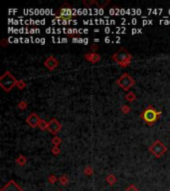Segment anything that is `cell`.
Wrapping results in <instances>:
<instances>
[{
    "mask_svg": "<svg viewBox=\"0 0 170 191\" xmlns=\"http://www.w3.org/2000/svg\"><path fill=\"white\" fill-rule=\"evenodd\" d=\"M27 122H28V124L30 125V127H37V125H39V124H40V122H41V119H39V117L37 116L36 114H29V117H27Z\"/></svg>",
    "mask_w": 170,
    "mask_h": 191,
    "instance_id": "ba28073f",
    "label": "cell"
},
{
    "mask_svg": "<svg viewBox=\"0 0 170 191\" xmlns=\"http://www.w3.org/2000/svg\"><path fill=\"white\" fill-rule=\"evenodd\" d=\"M44 64H45V67L48 68L49 70H54L55 68L58 66V61H57L54 57H49Z\"/></svg>",
    "mask_w": 170,
    "mask_h": 191,
    "instance_id": "9c48e42d",
    "label": "cell"
},
{
    "mask_svg": "<svg viewBox=\"0 0 170 191\" xmlns=\"http://www.w3.org/2000/svg\"><path fill=\"white\" fill-rule=\"evenodd\" d=\"M16 162L19 165H24L25 164V162H26V158H25V156H23V155H20L19 157H18V159H16Z\"/></svg>",
    "mask_w": 170,
    "mask_h": 191,
    "instance_id": "7c38bea8",
    "label": "cell"
},
{
    "mask_svg": "<svg viewBox=\"0 0 170 191\" xmlns=\"http://www.w3.org/2000/svg\"><path fill=\"white\" fill-rule=\"evenodd\" d=\"M132 56L130 55L129 52L125 51L124 49H120L119 51H117L116 53L112 55V59L114 62H116L117 64H119L120 66H127L130 63Z\"/></svg>",
    "mask_w": 170,
    "mask_h": 191,
    "instance_id": "7a4b0ae2",
    "label": "cell"
},
{
    "mask_svg": "<svg viewBox=\"0 0 170 191\" xmlns=\"http://www.w3.org/2000/svg\"><path fill=\"white\" fill-rule=\"evenodd\" d=\"M17 85L19 86V89H23L25 87V83H23V82H18Z\"/></svg>",
    "mask_w": 170,
    "mask_h": 191,
    "instance_id": "7402d4cb",
    "label": "cell"
},
{
    "mask_svg": "<svg viewBox=\"0 0 170 191\" xmlns=\"http://www.w3.org/2000/svg\"><path fill=\"white\" fill-rule=\"evenodd\" d=\"M122 111H124V112L126 114V112H129V107H126V106H124V107H122Z\"/></svg>",
    "mask_w": 170,
    "mask_h": 191,
    "instance_id": "44dd1931",
    "label": "cell"
},
{
    "mask_svg": "<svg viewBox=\"0 0 170 191\" xmlns=\"http://www.w3.org/2000/svg\"><path fill=\"white\" fill-rule=\"evenodd\" d=\"M96 49H98V46H96V45H94V46H91V50H93V51L96 50Z\"/></svg>",
    "mask_w": 170,
    "mask_h": 191,
    "instance_id": "603a6c76",
    "label": "cell"
},
{
    "mask_svg": "<svg viewBox=\"0 0 170 191\" xmlns=\"http://www.w3.org/2000/svg\"><path fill=\"white\" fill-rule=\"evenodd\" d=\"M18 84V81L10 74V72H5L0 77V86L5 92H10Z\"/></svg>",
    "mask_w": 170,
    "mask_h": 191,
    "instance_id": "6da1fadb",
    "label": "cell"
},
{
    "mask_svg": "<svg viewBox=\"0 0 170 191\" xmlns=\"http://www.w3.org/2000/svg\"><path fill=\"white\" fill-rule=\"evenodd\" d=\"M117 85H119V87L121 88L122 90L127 91L134 85V80H133L129 74H124L119 80H117Z\"/></svg>",
    "mask_w": 170,
    "mask_h": 191,
    "instance_id": "3957f363",
    "label": "cell"
},
{
    "mask_svg": "<svg viewBox=\"0 0 170 191\" xmlns=\"http://www.w3.org/2000/svg\"><path fill=\"white\" fill-rule=\"evenodd\" d=\"M26 106H27V104H26V102H21L20 104H19V107L21 109H25Z\"/></svg>",
    "mask_w": 170,
    "mask_h": 191,
    "instance_id": "d6986e66",
    "label": "cell"
},
{
    "mask_svg": "<svg viewBox=\"0 0 170 191\" xmlns=\"http://www.w3.org/2000/svg\"><path fill=\"white\" fill-rule=\"evenodd\" d=\"M50 181H51V182H55V181H56V178H55L54 176H52L51 178H50Z\"/></svg>",
    "mask_w": 170,
    "mask_h": 191,
    "instance_id": "cb8c5ba5",
    "label": "cell"
},
{
    "mask_svg": "<svg viewBox=\"0 0 170 191\" xmlns=\"http://www.w3.org/2000/svg\"><path fill=\"white\" fill-rule=\"evenodd\" d=\"M126 191H138V189L133 184H131L129 188H126Z\"/></svg>",
    "mask_w": 170,
    "mask_h": 191,
    "instance_id": "ac0fdd59",
    "label": "cell"
},
{
    "mask_svg": "<svg viewBox=\"0 0 170 191\" xmlns=\"http://www.w3.org/2000/svg\"><path fill=\"white\" fill-rule=\"evenodd\" d=\"M59 191H62V190H59Z\"/></svg>",
    "mask_w": 170,
    "mask_h": 191,
    "instance_id": "d4e9b609",
    "label": "cell"
},
{
    "mask_svg": "<svg viewBox=\"0 0 170 191\" xmlns=\"http://www.w3.org/2000/svg\"><path fill=\"white\" fill-rule=\"evenodd\" d=\"M86 59L88 61H91V63H96L101 60V57L99 54H87L86 55Z\"/></svg>",
    "mask_w": 170,
    "mask_h": 191,
    "instance_id": "30bf717a",
    "label": "cell"
},
{
    "mask_svg": "<svg viewBox=\"0 0 170 191\" xmlns=\"http://www.w3.org/2000/svg\"><path fill=\"white\" fill-rule=\"evenodd\" d=\"M39 127H41V129H48V124L45 122V121H43V119H41V122H40V124H39Z\"/></svg>",
    "mask_w": 170,
    "mask_h": 191,
    "instance_id": "5bb4252c",
    "label": "cell"
},
{
    "mask_svg": "<svg viewBox=\"0 0 170 191\" xmlns=\"http://www.w3.org/2000/svg\"><path fill=\"white\" fill-rule=\"evenodd\" d=\"M125 99H126L127 101H129V102H132V101L135 100V96H134V94H133L132 92H130V93H129V94L126 95Z\"/></svg>",
    "mask_w": 170,
    "mask_h": 191,
    "instance_id": "4fadbf2b",
    "label": "cell"
},
{
    "mask_svg": "<svg viewBox=\"0 0 170 191\" xmlns=\"http://www.w3.org/2000/svg\"><path fill=\"white\" fill-rule=\"evenodd\" d=\"M61 127H62V125L61 124L57 121V119H51L50 122L48 124V129H49V132H52L53 134H56L57 132H60V129H61Z\"/></svg>",
    "mask_w": 170,
    "mask_h": 191,
    "instance_id": "52a82bcc",
    "label": "cell"
},
{
    "mask_svg": "<svg viewBox=\"0 0 170 191\" xmlns=\"http://www.w3.org/2000/svg\"><path fill=\"white\" fill-rule=\"evenodd\" d=\"M53 153H54V154H59V153H60V150H59L58 147H57V146H56V147L53 148Z\"/></svg>",
    "mask_w": 170,
    "mask_h": 191,
    "instance_id": "ffe728a7",
    "label": "cell"
},
{
    "mask_svg": "<svg viewBox=\"0 0 170 191\" xmlns=\"http://www.w3.org/2000/svg\"><path fill=\"white\" fill-rule=\"evenodd\" d=\"M85 173L87 174V175H91V173H93V169H91V166H88L87 168H86Z\"/></svg>",
    "mask_w": 170,
    "mask_h": 191,
    "instance_id": "e0dca14e",
    "label": "cell"
},
{
    "mask_svg": "<svg viewBox=\"0 0 170 191\" xmlns=\"http://www.w3.org/2000/svg\"><path fill=\"white\" fill-rule=\"evenodd\" d=\"M0 191H24L14 180H9Z\"/></svg>",
    "mask_w": 170,
    "mask_h": 191,
    "instance_id": "8992f818",
    "label": "cell"
},
{
    "mask_svg": "<svg viewBox=\"0 0 170 191\" xmlns=\"http://www.w3.org/2000/svg\"><path fill=\"white\" fill-rule=\"evenodd\" d=\"M106 181H108L109 184H114V182L116 181V178L114 177V175H112V174H109L108 177H106Z\"/></svg>",
    "mask_w": 170,
    "mask_h": 191,
    "instance_id": "8fae6325",
    "label": "cell"
},
{
    "mask_svg": "<svg viewBox=\"0 0 170 191\" xmlns=\"http://www.w3.org/2000/svg\"><path fill=\"white\" fill-rule=\"evenodd\" d=\"M159 116V112H157L154 109L152 108H148L146 109L142 114L143 119L147 122L148 124H152L157 119V117Z\"/></svg>",
    "mask_w": 170,
    "mask_h": 191,
    "instance_id": "5b68a950",
    "label": "cell"
},
{
    "mask_svg": "<svg viewBox=\"0 0 170 191\" xmlns=\"http://www.w3.org/2000/svg\"><path fill=\"white\" fill-rule=\"evenodd\" d=\"M60 142H61V139L58 137H55L54 138H53V143L55 145H60Z\"/></svg>",
    "mask_w": 170,
    "mask_h": 191,
    "instance_id": "2e32d148",
    "label": "cell"
},
{
    "mask_svg": "<svg viewBox=\"0 0 170 191\" xmlns=\"http://www.w3.org/2000/svg\"><path fill=\"white\" fill-rule=\"evenodd\" d=\"M149 150L151 151V153H153L154 155L156 156V157H161V156L167 151V148L161 141L156 140L149 147Z\"/></svg>",
    "mask_w": 170,
    "mask_h": 191,
    "instance_id": "277c9868",
    "label": "cell"
},
{
    "mask_svg": "<svg viewBox=\"0 0 170 191\" xmlns=\"http://www.w3.org/2000/svg\"><path fill=\"white\" fill-rule=\"evenodd\" d=\"M60 182H61L62 185H67L68 182H69V180H68V177L67 176H62L61 178H60Z\"/></svg>",
    "mask_w": 170,
    "mask_h": 191,
    "instance_id": "9a60e30c",
    "label": "cell"
}]
</instances>
